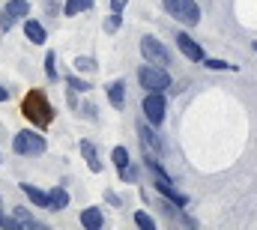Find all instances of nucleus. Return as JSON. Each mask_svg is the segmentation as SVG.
Listing matches in <instances>:
<instances>
[{
	"label": "nucleus",
	"mask_w": 257,
	"mask_h": 230,
	"mask_svg": "<svg viewBox=\"0 0 257 230\" xmlns=\"http://www.w3.org/2000/svg\"><path fill=\"white\" fill-rule=\"evenodd\" d=\"M138 135H141V141H144L147 153H159V138L153 135V129H150V126H138Z\"/></svg>",
	"instance_id": "15"
},
{
	"label": "nucleus",
	"mask_w": 257,
	"mask_h": 230,
	"mask_svg": "<svg viewBox=\"0 0 257 230\" xmlns=\"http://www.w3.org/2000/svg\"><path fill=\"white\" fill-rule=\"evenodd\" d=\"M84 6V0H66V15H78Z\"/></svg>",
	"instance_id": "23"
},
{
	"label": "nucleus",
	"mask_w": 257,
	"mask_h": 230,
	"mask_svg": "<svg viewBox=\"0 0 257 230\" xmlns=\"http://www.w3.org/2000/svg\"><path fill=\"white\" fill-rule=\"evenodd\" d=\"M6 12L15 15V18H24V15H30V6H27V0H9L6 3Z\"/></svg>",
	"instance_id": "16"
},
{
	"label": "nucleus",
	"mask_w": 257,
	"mask_h": 230,
	"mask_svg": "<svg viewBox=\"0 0 257 230\" xmlns=\"http://www.w3.org/2000/svg\"><path fill=\"white\" fill-rule=\"evenodd\" d=\"M135 224L144 230H156V221H153V215H147V212H135Z\"/></svg>",
	"instance_id": "19"
},
{
	"label": "nucleus",
	"mask_w": 257,
	"mask_h": 230,
	"mask_svg": "<svg viewBox=\"0 0 257 230\" xmlns=\"http://www.w3.org/2000/svg\"><path fill=\"white\" fill-rule=\"evenodd\" d=\"M0 215H3V200H0Z\"/></svg>",
	"instance_id": "33"
},
{
	"label": "nucleus",
	"mask_w": 257,
	"mask_h": 230,
	"mask_svg": "<svg viewBox=\"0 0 257 230\" xmlns=\"http://www.w3.org/2000/svg\"><path fill=\"white\" fill-rule=\"evenodd\" d=\"M75 66H78V69H84V72H90V69H96V63H93L90 57H78V60H75Z\"/></svg>",
	"instance_id": "24"
},
{
	"label": "nucleus",
	"mask_w": 257,
	"mask_h": 230,
	"mask_svg": "<svg viewBox=\"0 0 257 230\" xmlns=\"http://www.w3.org/2000/svg\"><path fill=\"white\" fill-rule=\"evenodd\" d=\"M138 81L147 93H162V90H174V81L168 78V72L162 66H141L138 69Z\"/></svg>",
	"instance_id": "2"
},
{
	"label": "nucleus",
	"mask_w": 257,
	"mask_h": 230,
	"mask_svg": "<svg viewBox=\"0 0 257 230\" xmlns=\"http://www.w3.org/2000/svg\"><path fill=\"white\" fill-rule=\"evenodd\" d=\"M12 24H15V15H9V12H3V15H0V27H3V30H9Z\"/></svg>",
	"instance_id": "25"
},
{
	"label": "nucleus",
	"mask_w": 257,
	"mask_h": 230,
	"mask_svg": "<svg viewBox=\"0 0 257 230\" xmlns=\"http://www.w3.org/2000/svg\"><path fill=\"white\" fill-rule=\"evenodd\" d=\"M54 63H57V54L48 51V57H45V75H48V78H57V66H54Z\"/></svg>",
	"instance_id": "20"
},
{
	"label": "nucleus",
	"mask_w": 257,
	"mask_h": 230,
	"mask_svg": "<svg viewBox=\"0 0 257 230\" xmlns=\"http://www.w3.org/2000/svg\"><path fill=\"white\" fill-rule=\"evenodd\" d=\"M108 99H111L114 108H123V102H126V84H123V81H114V84L108 87Z\"/></svg>",
	"instance_id": "13"
},
{
	"label": "nucleus",
	"mask_w": 257,
	"mask_h": 230,
	"mask_svg": "<svg viewBox=\"0 0 257 230\" xmlns=\"http://www.w3.org/2000/svg\"><path fill=\"white\" fill-rule=\"evenodd\" d=\"M206 66H209V69H233V66L224 63V60H206Z\"/></svg>",
	"instance_id": "27"
},
{
	"label": "nucleus",
	"mask_w": 257,
	"mask_h": 230,
	"mask_svg": "<svg viewBox=\"0 0 257 230\" xmlns=\"http://www.w3.org/2000/svg\"><path fill=\"white\" fill-rule=\"evenodd\" d=\"M111 159H114V165H117V168L123 171V168L128 165V150H126V147H117V150L111 153Z\"/></svg>",
	"instance_id": "18"
},
{
	"label": "nucleus",
	"mask_w": 257,
	"mask_h": 230,
	"mask_svg": "<svg viewBox=\"0 0 257 230\" xmlns=\"http://www.w3.org/2000/svg\"><path fill=\"white\" fill-rule=\"evenodd\" d=\"M69 87H72V90H78V93H87V90H90V84H87V81H81V78H69Z\"/></svg>",
	"instance_id": "22"
},
{
	"label": "nucleus",
	"mask_w": 257,
	"mask_h": 230,
	"mask_svg": "<svg viewBox=\"0 0 257 230\" xmlns=\"http://www.w3.org/2000/svg\"><path fill=\"white\" fill-rule=\"evenodd\" d=\"M21 191L36 203V206H42V209H51V197L45 194V191H39L36 185H30V182H21Z\"/></svg>",
	"instance_id": "9"
},
{
	"label": "nucleus",
	"mask_w": 257,
	"mask_h": 230,
	"mask_svg": "<svg viewBox=\"0 0 257 230\" xmlns=\"http://www.w3.org/2000/svg\"><path fill=\"white\" fill-rule=\"evenodd\" d=\"M48 197H51V209H63V206H69V191H66V188L48 191Z\"/></svg>",
	"instance_id": "17"
},
{
	"label": "nucleus",
	"mask_w": 257,
	"mask_h": 230,
	"mask_svg": "<svg viewBox=\"0 0 257 230\" xmlns=\"http://www.w3.org/2000/svg\"><path fill=\"white\" fill-rule=\"evenodd\" d=\"M105 200H108V203H111V206H120V197H117V194H114V191H105Z\"/></svg>",
	"instance_id": "28"
},
{
	"label": "nucleus",
	"mask_w": 257,
	"mask_h": 230,
	"mask_svg": "<svg viewBox=\"0 0 257 230\" xmlns=\"http://www.w3.org/2000/svg\"><path fill=\"white\" fill-rule=\"evenodd\" d=\"M126 3H128V0H111V9H117V12H120V9H123Z\"/></svg>",
	"instance_id": "30"
},
{
	"label": "nucleus",
	"mask_w": 257,
	"mask_h": 230,
	"mask_svg": "<svg viewBox=\"0 0 257 230\" xmlns=\"http://www.w3.org/2000/svg\"><path fill=\"white\" fill-rule=\"evenodd\" d=\"M81 156L87 159V168H90L93 173L102 171V162H99V156H96V147H93L90 141H81Z\"/></svg>",
	"instance_id": "12"
},
{
	"label": "nucleus",
	"mask_w": 257,
	"mask_h": 230,
	"mask_svg": "<svg viewBox=\"0 0 257 230\" xmlns=\"http://www.w3.org/2000/svg\"><path fill=\"white\" fill-rule=\"evenodd\" d=\"M141 54L147 57V63H156V66H168V60H171L168 48L159 39H153V36H144L141 39Z\"/></svg>",
	"instance_id": "5"
},
{
	"label": "nucleus",
	"mask_w": 257,
	"mask_h": 230,
	"mask_svg": "<svg viewBox=\"0 0 257 230\" xmlns=\"http://www.w3.org/2000/svg\"><path fill=\"white\" fill-rule=\"evenodd\" d=\"M177 48H180L189 60H203V48L194 42L189 33H177Z\"/></svg>",
	"instance_id": "8"
},
{
	"label": "nucleus",
	"mask_w": 257,
	"mask_h": 230,
	"mask_svg": "<svg viewBox=\"0 0 257 230\" xmlns=\"http://www.w3.org/2000/svg\"><path fill=\"white\" fill-rule=\"evenodd\" d=\"M147 165H150V173H153V179H156V188H159V191H162V194H165V197H168L171 203H177V206H186V203H189V197H186V194H180V191L174 188L171 176L162 171V165H159V162H156L153 156L147 159Z\"/></svg>",
	"instance_id": "3"
},
{
	"label": "nucleus",
	"mask_w": 257,
	"mask_h": 230,
	"mask_svg": "<svg viewBox=\"0 0 257 230\" xmlns=\"http://www.w3.org/2000/svg\"><path fill=\"white\" fill-rule=\"evenodd\" d=\"M81 224L87 230H99L105 224V218H102V212H99V206H90V209H84L81 212Z\"/></svg>",
	"instance_id": "10"
},
{
	"label": "nucleus",
	"mask_w": 257,
	"mask_h": 230,
	"mask_svg": "<svg viewBox=\"0 0 257 230\" xmlns=\"http://www.w3.org/2000/svg\"><path fill=\"white\" fill-rule=\"evenodd\" d=\"M84 111H87V117H90V120H96V105H87Z\"/></svg>",
	"instance_id": "31"
},
{
	"label": "nucleus",
	"mask_w": 257,
	"mask_h": 230,
	"mask_svg": "<svg viewBox=\"0 0 257 230\" xmlns=\"http://www.w3.org/2000/svg\"><path fill=\"white\" fill-rule=\"evenodd\" d=\"M12 147H15V153H45L42 135H33V132H18Z\"/></svg>",
	"instance_id": "6"
},
{
	"label": "nucleus",
	"mask_w": 257,
	"mask_h": 230,
	"mask_svg": "<svg viewBox=\"0 0 257 230\" xmlns=\"http://www.w3.org/2000/svg\"><path fill=\"white\" fill-rule=\"evenodd\" d=\"M144 114H147V120L153 126H159L165 120V99H162V93H150L144 99Z\"/></svg>",
	"instance_id": "7"
},
{
	"label": "nucleus",
	"mask_w": 257,
	"mask_h": 230,
	"mask_svg": "<svg viewBox=\"0 0 257 230\" xmlns=\"http://www.w3.org/2000/svg\"><path fill=\"white\" fill-rule=\"evenodd\" d=\"M165 9L183 24H197L200 21V9H197L194 0H165Z\"/></svg>",
	"instance_id": "4"
},
{
	"label": "nucleus",
	"mask_w": 257,
	"mask_h": 230,
	"mask_svg": "<svg viewBox=\"0 0 257 230\" xmlns=\"http://www.w3.org/2000/svg\"><path fill=\"white\" fill-rule=\"evenodd\" d=\"M24 33H27V39H30L33 45H42V42H45V27H42L39 21H33V18L24 21Z\"/></svg>",
	"instance_id": "11"
},
{
	"label": "nucleus",
	"mask_w": 257,
	"mask_h": 230,
	"mask_svg": "<svg viewBox=\"0 0 257 230\" xmlns=\"http://www.w3.org/2000/svg\"><path fill=\"white\" fill-rule=\"evenodd\" d=\"M24 117L33 123V126H51V120H54V108H51V102L45 99V93L42 90H33V93H27V99H24Z\"/></svg>",
	"instance_id": "1"
},
{
	"label": "nucleus",
	"mask_w": 257,
	"mask_h": 230,
	"mask_svg": "<svg viewBox=\"0 0 257 230\" xmlns=\"http://www.w3.org/2000/svg\"><path fill=\"white\" fill-rule=\"evenodd\" d=\"M117 27H120V12H117V9H114V12H111V15H108V24H105V30H108V33H114V30H117Z\"/></svg>",
	"instance_id": "21"
},
{
	"label": "nucleus",
	"mask_w": 257,
	"mask_h": 230,
	"mask_svg": "<svg viewBox=\"0 0 257 230\" xmlns=\"http://www.w3.org/2000/svg\"><path fill=\"white\" fill-rule=\"evenodd\" d=\"M120 176H123V179H138V171H135V168H132V165H126V168H123V171H120Z\"/></svg>",
	"instance_id": "26"
},
{
	"label": "nucleus",
	"mask_w": 257,
	"mask_h": 230,
	"mask_svg": "<svg viewBox=\"0 0 257 230\" xmlns=\"http://www.w3.org/2000/svg\"><path fill=\"white\" fill-rule=\"evenodd\" d=\"M12 212H15V218H18V224H21L24 230H39V227H42V224H39V221H36V218H33V215H30V212L24 209V206H15Z\"/></svg>",
	"instance_id": "14"
},
{
	"label": "nucleus",
	"mask_w": 257,
	"mask_h": 230,
	"mask_svg": "<svg viewBox=\"0 0 257 230\" xmlns=\"http://www.w3.org/2000/svg\"><path fill=\"white\" fill-rule=\"evenodd\" d=\"M45 9H48V12H57V9H60V3H57V0H48V3H45Z\"/></svg>",
	"instance_id": "29"
},
{
	"label": "nucleus",
	"mask_w": 257,
	"mask_h": 230,
	"mask_svg": "<svg viewBox=\"0 0 257 230\" xmlns=\"http://www.w3.org/2000/svg\"><path fill=\"white\" fill-rule=\"evenodd\" d=\"M6 99H9V90H6V87H0V102H6Z\"/></svg>",
	"instance_id": "32"
}]
</instances>
